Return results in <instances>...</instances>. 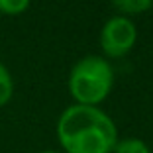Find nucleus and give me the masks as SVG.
Listing matches in <instances>:
<instances>
[{"label":"nucleus","instance_id":"f257e3e1","mask_svg":"<svg viewBox=\"0 0 153 153\" xmlns=\"http://www.w3.org/2000/svg\"><path fill=\"white\" fill-rule=\"evenodd\" d=\"M57 140L65 153H112L118 130L100 108L73 104L57 120Z\"/></svg>","mask_w":153,"mask_h":153},{"label":"nucleus","instance_id":"f03ea898","mask_svg":"<svg viewBox=\"0 0 153 153\" xmlns=\"http://www.w3.org/2000/svg\"><path fill=\"white\" fill-rule=\"evenodd\" d=\"M114 71L106 59L88 55L76 61L69 75V92L82 106H96L110 94Z\"/></svg>","mask_w":153,"mask_h":153},{"label":"nucleus","instance_id":"7ed1b4c3","mask_svg":"<svg viewBox=\"0 0 153 153\" xmlns=\"http://www.w3.org/2000/svg\"><path fill=\"white\" fill-rule=\"evenodd\" d=\"M137 39L135 24L126 16H114L106 20L100 30V47L108 57H124L131 51Z\"/></svg>","mask_w":153,"mask_h":153},{"label":"nucleus","instance_id":"20e7f679","mask_svg":"<svg viewBox=\"0 0 153 153\" xmlns=\"http://www.w3.org/2000/svg\"><path fill=\"white\" fill-rule=\"evenodd\" d=\"M112 151L114 153H151V149L140 137H124V140L116 141Z\"/></svg>","mask_w":153,"mask_h":153},{"label":"nucleus","instance_id":"39448f33","mask_svg":"<svg viewBox=\"0 0 153 153\" xmlns=\"http://www.w3.org/2000/svg\"><path fill=\"white\" fill-rule=\"evenodd\" d=\"M112 6L122 14H143L153 6V0H112Z\"/></svg>","mask_w":153,"mask_h":153},{"label":"nucleus","instance_id":"423d86ee","mask_svg":"<svg viewBox=\"0 0 153 153\" xmlns=\"http://www.w3.org/2000/svg\"><path fill=\"white\" fill-rule=\"evenodd\" d=\"M14 94V82H12V76H10L8 69L0 63V108L6 106L10 102Z\"/></svg>","mask_w":153,"mask_h":153},{"label":"nucleus","instance_id":"0eeeda50","mask_svg":"<svg viewBox=\"0 0 153 153\" xmlns=\"http://www.w3.org/2000/svg\"><path fill=\"white\" fill-rule=\"evenodd\" d=\"M27 6H30V0H0V12L8 16L26 12Z\"/></svg>","mask_w":153,"mask_h":153},{"label":"nucleus","instance_id":"6e6552de","mask_svg":"<svg viewBox=\"0 0 153 153\" xmlns=\"http://www.w3.org/2000/svg\"><path fill=\"white\" fill-rule=\"evenodd\" d=\"M39 153H59V151H39Z\"/></svg>","mask_w":153,"mask_h":153}]
</instances>
